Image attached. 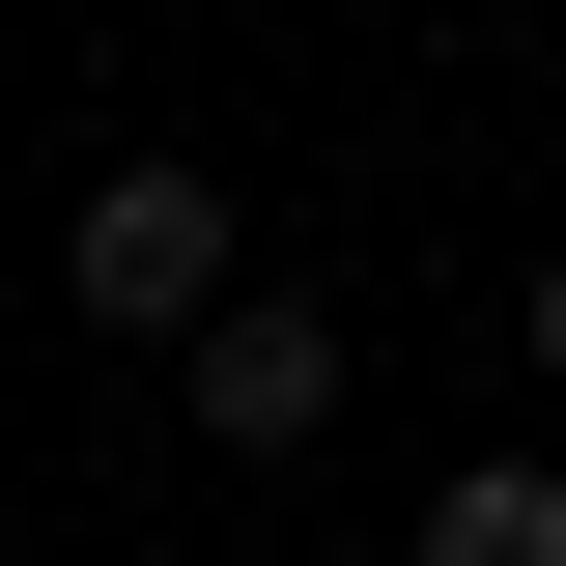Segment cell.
Listing matches in <instances>:
<instances>
[{"mask_svg": "<svg viewBox=\"0 0 566 566\" xmlns=\"http://www.w3.org/2000/svg\"><path fill=\"white\" fill-rule=\"evenodd\" d=\"M57 312H114V340H170V368H199L227 312H255V227H227V170H170V142H142V170H85Z\"/></svg>", "mask_w": 566, "mask_h": 566, "instance_id": "obj_1", "label": "cell"}, {"mask_svg": "<svg viewBox=\"0 0 566 566\" xmlns=\"http://www.w3.org/2000/svg\"><path fill=\"white\" fill-rule=\"evenodd\" d=\"M199 424H227V453H312V424H340V312H312V283H255V312L199 340Z\"/></svg>", "mask_w": 566, "mask_h": 566, "instance_id": "obj_2", "label": "cell"}, {"mask_svg": "<svg viewBox=\"0 0 566 566\" xmlns=\"http://www.w3.org/2000/svg\"><path fill=\"white\" fill-rule=\"evenodd\" d=\"M510 312H538V368H566V255H538V283H510Z\"/></svg>", "mask_w": 566, "mask_h": 566, "instance_id": "obj_4", "label": "cell"}, {"mask_svg": "<svg viewBox=\"0 0 566 566\" xmlns=\"http://www.w3.org/2000/svg\"><path fill=\"white\" fill-rule=\"evenodd\" d=\"M424 566H566V482L482 453V482H424Z\"/></svg>", "mask_w": 566, "mask_h": 566, "instance_id": "obj_3", "label": "cell"}]
</instances>
